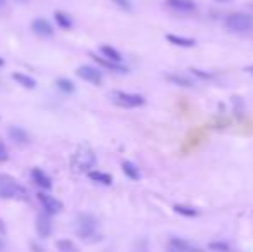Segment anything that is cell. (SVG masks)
<instances>
[{
  "instance_id": "cell-1",
  "label": "cell",
  "mask_w": 253,
  "mask_h": 252,
  "mask_svg": "<svg viewBox=\"0 0 253 252\" xmlns=\"http://www.w3.org/2000/svg\"><path fill=\"white\" fill-rule=\"evenodd\" d=\"M100 223H98V218L95 214H90V212H81L76 218V237L83 240L86 244H95L102 239L100 237Z\"/></svg>"
},
{
  "instance_id": "cell-2",
  "label": "cell",
  "mask_w": 253,
  "mask_h": 252,
  "mask_svg": "<svg viewBox=\"0 0 253 252\" xmlns=\"http://www.w3.org/2000/svg\"><path fill=\"white\" fill-rule=\"evenodd\" d=\"M0 199H5V201H28L30 192L10 174H0Z\"/></svg>"
},
{
  "instance_id": "cell-3",
  "label": "cell",
  "mask_w": 253,
  "mask_h": 252,
  "mask_svg": "<svg viewBox=\"0 0 253 252\" xmlns=\"http://www.w3.org/2000/svg\"><path fill=\"white\" fill-rule=\"evenodd\" d=\"M110 99L114 104L126 109H133V107H140L145 104V97L140 93H128V92H112Z\"/></svg>"
},
{
  "instance_id": "cell-4",
  "label": "cell",
  "mask_w": 253,
  "mask_h": 252,
  "mask_svg": "<svg viewBox=\"0 0 253 252\" xmlns=\"http://www.w3.org/2000/svg\"><path fill=\"white\" fill-rule=\"evenodd\" d=\"M224 24H226L227 30L233 31V33H245V31L252 30L253 19H252V16H248V14L238 12V14H231Z\"/></svg>"
},
{
  "instance_id": "cell-5",
  "label": "cell",
  "mask_w": 253,
  "mask_h": 252,
  "mask_svg": "<svg viewBox=\"0 0 253 252\" xmlns=\"http://www.w3.org/2000/svg\"><path fill=\"white\" fill-rule=\"evenodd\" d=\"M97 164V157H95L93 150H90L88 147H81L74 156V166L78 171H88L90 168H93Z\"/></svg>"
},
{
  "instance_id": "cell-6",
  "label": "cell",
  "mask_w": 253,
  "mask_h": 252,
  "mask_svg": "<svg viewBox=\"0 0 253 252\" xmlns=\"http://www.w3.org/2000/svg\"><path fill=\"white\" fill-rule=\"evenodd\" d=\"M36 199L41 204V208H43L45 214L55 216L62 211V202L57 201L55 197H52V195H48L47 192H40V194H36Z\"/></svg>"
},
{
  "instance_id": "cell-7",
  "label": "cell",
  "mask_w": 253,
  "mask_h": 252,
  "mask_svg": "<svg viewBox=\"0 0 253 252\" xmlns=\"http://www.w3.org/2000/svg\"><path fill=\"white\" fill-rule=\"evenodd\" d=\"M76 75H78L81 80H84V82L91 83V85H100L102 80H104L102 71L97 68H93V66H79Z\"/></svg>"
},
{
  "instance_id": "cell-8",
  "label": "cell",
  "mask_w": 253,
  "mask_h": 252,
  "mask_svg": "<svg viewBox=\"0 0 253 252\" xmlns=\"http://www.w3.org/2000/svg\"><path fill=\"white\" fill-rule=\"evenodd\" d=\"M35 228H36V233L40 239H48L52 235V230H54V225H52V219L48 214L41 212V214L36 216V223H35Z\"/></svg>"
},
{
  "instance_id": "cell-9",
  "label": "cell",
  "mask_w": 253,
  "mask_h": 252,
  "mask_svg": "<svg viewBox=\"0 0 253 252\" xmlns=\"http://www.w3.org/2000/svg\"><path fill=\"white\" fill-rule=\"evenodd\" d=\"M31 30H33L35 35H38V37H41V38L54 37V26H52L47 19H43V17H36V19L31 23Z\"/></svg>"
},
{
  "instance_id": "cell-10",
  "label": "cell",
  "mask_w": 253,
  "mask_h": 252,
  "mask_svg": "<svg viewBox=\"0 0 253 252\" xmlns=\"http://www.w3.org/2000/svg\"><path fill=\"white\" fill-rule=\"evenodd\" d=\"M31 180H33L35 185H36V187H40L43 192H47V190H50V188H52L50 176H48L43 169H40V168H33V169H31Z\"/></svg>"
},
{
  "instance_id": "cell-11",
  "label": "cell",
  "mask_w": 253,
  "mask_h": 252,
  "mask_svg": "<svg viewBox=\"0 0 253 252\" xmlns=\"http://www.w3.org/2000/svg\"><path fill=\"white\" fill-rule=\"evenodd\" d=\"M167 7L176 12H181V14H189V12H195L196 9V3L193 0H166Z\"/></svg>"
},
{
  "instance_id": "cell-12",
  "label": "cell",
  "mask_w": 253,
  "mask_h": 252,
  "mask_svg": "<svg viewBox=\"0 0 253 252\" xmlns=\"http://www.w3.org/2000/svg\"><path fill=\"white\" fill-rule=\"evenodd\" d=\"M7 133H9L10 140H12L16 145H28L30 143V135H28V131L24 128H21V126H10L9 129H7Z\"/></svg>"
},
{
  "instance_id": "cell-13",
  "label": "cell",
  "mask_w": 253,
  "mask_h": 252,
  "mask_svg": "<svg viewBox=\"0 0 253 252\" xmlns=\"http://www.w3.org/2000/svg\"><path fill=\"white\" fill-rule=\"evenodd\" d=\"M169 251H174V252H203L202 249L195 247L193 244L186 242V240L181 239H171L169 242Z\"/></svg>"
},
{
  "instance_id": "cell-14",
  "label": "cell",
  "mask_w": 253,
  "mask_h": 252,
  "mask_svg": "<svg viewBox=\"0 0 253 252\" xmlns=\"http://www.w3.org/2000/svg\"><path fill=\"white\" fill-rule=\"evenodd\" d=\"M91 57H93V61L97 62V64H100L102 68H105V69H110V71H114V73H128V68H124V66H121V64H119V62L107 61V59L98 57V55H93V54H91Z\"/></svg>"
},
{
  "instance_id": "cell-15",
  "label": "cell",
  "mask_w": 253,
  "mask_h": 252,
  "mask_svg": "<svg viewBox=\"0 0 253 252\" xmlns=\"http://www.w3.org/2000/svg\"><path fill=\"white\" fill-rule=\"evenodd\" d=\"M12 80L17 83V85L23 86V88H28V90L36 88V80L24 75V73H12Z\"/></svg>"
},
{
  "instance_id": "cell-16",
  "label": "cell",
  "mask_w": 253,
  "mask_h": 252,
  "mask_svg": "<svg viewBox=\"0 0 253 252\" xmlns=\"http://www.w3.org/2000/svg\"><path fill=\"white\" fill-rule=\"evenodd\" d=\"M54 17H55V23L61 30H71L72 28V17L69 16L68 12L64 10H55L54 12Z\"/></svg>"
},
{
  "instance_id": "cell-17",
  "label": "cell",
  "mask_w": 253,
  "mask_h": 252,
  "mask_svg": "<svg viewBox=\"0 0 253 252\" xmlns=\"http://www.w3.org/2000/svg\"><path fill=\"white\" fill-rule=\"evenodd\" d=\"M166 38H167V42H171L172 45H178V47H184V48L195 47V43H196L193 38H184V37H179V35H171V33H169Z\"/></svg>"
},
{
  "instance_id": "cell-18",
  "label": "cell",
  "mask_w": 253,
  "mask_h": 252,
  "mask_svg": "<svg viewBox=\"0 0 253 252\" xmlns=\"http://www.w3.org/2000/svg\"><path fill=\"white\" fill-rule=\"evenodd\" d=\"M88 176H90V180L95 181V183L105 185V187L112 185V176L108 173H104V171H90Z\"/></svg>"
},
{
  "instance_id": "cell-19",
  "label": "cell",
  "mask_w": 253,
  "mask_h": 252,
  "mask_svg": "<svg viewBox=\"0 0 253 252\" xmlns=\"http://www.w3.org/2000/svg\"><path fill=\"white\" fill-rule=\"evenodd\" d=\"M100 52H102V55H104V59H107V61H112V62H119V64H121L122 55L119 54V50H115L114 47H108V45H102Z\"/></svg>"
},
{
  "instance_id": "cell-20",
  "label": "cell",
  "mask_w": 253,
  "mask_h": 252,
  "mask_svg": "<svg viewBox=\"0 0 253 252\" xmlns=\"http://www.w3.org/2000/svg\"><path fill=\"white\" fill-rule=\"evenodd\" d=\"M122 171H124V174L129 178V180H135V181L140 180V169L131 163V161H124V163H122Z\"/></svg>"
},
{
  "instance_id": "cell-21",
  "label": "cell",
  "mask_w": 253,
  "mask_h": 252,
  "mask_svg": "<svg viewBox=\"0 0 253 252\" xmlns=\"http://www.w3.org/2000/svg\"><path fill=\"white\" fill-rule=\"evenodd\" d=\"M166 80L179 86H193V80H189L188 76L182 75H166Z\"/></svg>"
},
{
  "instance_id": "cell-22",
  "label": "cell",
  "mask_w": 253,
  "mask_h": 252,
  "mask_svg": "<svg viewBox=\"0 0 253 252\" xmlns=\"http://www.w3.org/2000/svg\"><path fill=\"white\" fill-rule=\"evenodd\" d=\"M55 85H57V88L61 90V92H64V93H74L76 92V86H74V83L71 82V80H68V78H59L57 82H55Z\"/></svg>"
},
{
  "instance_id": "cell-23",
  "label": "cell",
  "mask_w": 253,
  "mask_h": 252,
  "mask_svg": "<svg viewBox=\"0 0 253 252\" xmlns=\"http://www.w3.org/2000/svg\"><path fill=\"white\" fill-rule=\"evenodd\" d=\"M174 211L178 212V214H182V216H198V209H196V208H191V206L176 204V206H174Z\"/></svg>"
},
{
  "instance_id": "cell-24",
  "label": "cell",
  "mask_w": 253,
  "mask_h": 252,
  "mask_svg": "<svg viewBox=\"0 0 253 252\" xmlns=\"http://www.w3.org/2000/svg\"><path fill=\"white\" fill-rule=\"evenodd\" d=\"M209 249L210 251H217V252H229L231 247L227 246L226 242H210L209 244Z\"/></svg>"
},
{
  "instance_id": "cell-25",
  "label": "cell",
  "mask_w": 253,
  "mask_h": 252,
  "mask_svg": "<svg viewBox=\"0 0 253 252\" xmlns=\"http://www.w3.org/2000/svg\"><path fill=\"white\" fill-rule=\"evenodd\" d=\"M9 159V149H7L5 143L0 140V163H5Z\"/></svg>"
},
{
  "instance_id": "cell-26",
  "label": "cell",
  "mask_w": 253,
  "mask_h": 252,
  "mask_svg": "<svg viewBox=\"0 0 253 252\" xmlns=\"http://www.w3.org/2000/svg\"><path fill=\"white\" fill-rule=\"evenodd\" d=\"M112 2H114L117 7H121L122 10H131V7H133L129 0H112Z\"/></svg>"
},
{
  "instance_id": "cell-27",
  "label": "cell",
  "mask_w": 253,
  "mask_h": 252,
  "mask_svg": "<svg viewBox=\"0 0 253 252\" xmlns=\"http://www.w3.org/2000/svg\"><path fill=\"white\" fill-rule=\"evenodd\" d=\"M191 73H193V75H196V76H202V78H210V76H212V75H209V73L200 71V69H191Z\"/></svg>"
},
{
  "instance_id": "cell-28",
  "label": "cell",
  "mask_w": 253,
  "mask_h": 252,
  "mask_svg": "<svg viewBox=\"0 0 253 252\" xmlns=\"http://www.w3.org/2000/svg\"><path fill=\"white\" fill-rule=\"evenodd\" d=\"M7 233V228H5V223H3V219L0 218V235H5Z\"/></svg>"
},
{
  "instance_id": "cell-29",
  "label": "cell",
  "mask_w": 253,
  "mask_h": 252,
  "mask_svg": "<svg viewBox=\"0 0 253 252\" xmlns=\"http://www.w3.org/2000/svg\"><path fill=\"white\" fill-rule=\"evenodd\" d=\"M31 249H33V252H43L38 247V244H35V242H31Z\"/></svg>"
},
{
  "instance_id": "cell-30",
  "label": "cell",
  "mask_w": 253,
  "mask_h": 252,
  "mask_svg": "<svg viewBox=\"0 0 253 252\" xmlns=\"http://www.w3.org/2000/svg\"><path fill=\"white\" fill-rule=\"evenodd\" d=\"M3 249H5V242L0 239V252H3Z\"/></svg>"
},
{
  "instance_id": "cell-31",
  "label": "cell",
  "mask_w": 253,
  "mask_h": 252,
  "mask_svg": "<svg viewBox=\"0 0 253 252\" xmlns=\"http://www.w3.org/2000/svg\"><path fill=\"white\" fill-rule=\"evenodd\" d=\"M247 71L250 73V75L253 76V66H248V68H247Z\"/></svg>"
},
{
  "instance_id": "cell-32",
  "label": "cell",
  "mask_w": 253,
  "mask_h": 252,
  "mask_svg": "<svg viewBox=\"0 0 253 252\" xmlns=\"http://www.w3.org/2000/svg\"><path fill=\"white\" fill-rule=\"evenodd\" d=\"M2 7H5V0H0V9H2Z\"/></svg>"
},
{
  "instance_id": "cell-33",
  "label": "cell",
  "mask_w": 253,
  "mask_h": 252,
  "mask_svg": "<svg viewBox=\"0 0 253 252\" xmlns=\"http://www.w3.org/2000/svg\"><path fill=\"white\" fill-rule=\"evenodd\" d=\"M216 2H219V3H226V2H231V0H216Z\"/></svg>"
},
{
  "instance_id": "cell-34",
  "label": "cell",
  "mask_w": 253,
  "mask_h": 252,
  "mask_svg": "<svg viewBox=\"0 0 253 252\" xmlns=\"http://www.w3.org/2000/svg\"><path fill=\"white\" fill-rule=\"evenodd\" d=\"M3 64H5V61H3V59H2V57H0V68H2V66H3Z\"/></svg>"
},
{
  "instance_id": "cell-35",
  "label": "cell",
  "mask_w": 253,
  "mask_h": 252,
  "mask_svg": "<svg viewBox=\"0 0 253 252\" xmlns=\"http://www.w3.org/2000/svg\"><path fill=\"white\" fill-rule=\"evenodd\" d=\"M16 2H24V0H16Z\"/></svg>"
},
{
  "instance_id": "cell-36",
  "label": "cell",
  "mask_w": 253,
  "mask_h": 252,
  "mask_svg": "<svg viewBox=\"0 0 253 252\" xmlns=\"http://www.w3.org/2000/svg\"><path fill=\"white\" fill-rule=\"evenodd\" d=\"M169 252H174V251H169Z\"/></svg>"
}]
</instances>
